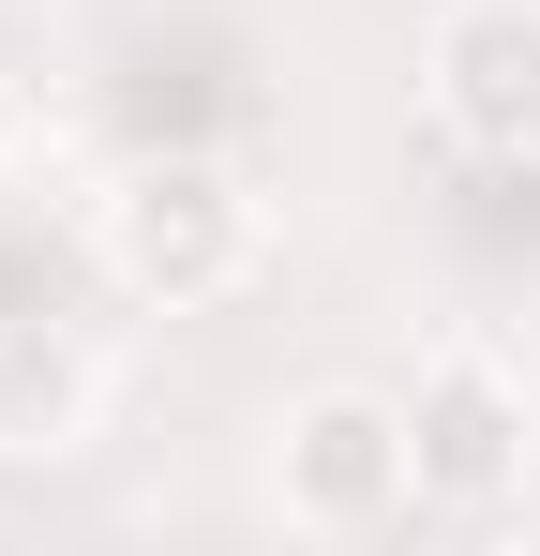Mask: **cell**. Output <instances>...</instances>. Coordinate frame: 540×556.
Segmentation results:
<instances>
[{"label":"cell","mask_w":540,"mask_h":556,"mask_svg":"<svg viewBox=\"0 0 540 556\" xmlns=\"http://www.w3.org/2000/svg\"><path fill=\"white\" fill-rule=\"evenodd\" d=\"M90 256L136 316H210L241 301L270 256V195L226 166V151H136L120 181L90 195Z\"/></svg>","instance_id":"1"},{"label":"cell","mask_w":540,"mask_h":556,"mask_svg":"<svg viewBox=\"0 0 540 556\" xmlns=\"http://www.w3.org/2000/svg\"><path fill=\"white\" fill-rule=\"evenodd\" d=\"M270 511L285 527H316V542H375V527H406L421 511V437H406V391H300L285 421H270Z\"/></svg>","instance_id":"2"},{"label":"cell","mask_w":540,"mask_h":556,"mask_svg":"<svg viewBox=\"0 0 540 556\" xmlns=\"http://www.w3.org/2000/svg\"><path fill=\"white\" fill-rule=\"evenodd\" d=\"M406 437H421V511H511L540 466L526 362H496L480 331H436L421 376H406Z\"/></svg>","instance_id":"3"},{"label":"cell","mask_w":540,"mask_h":556,"mask_svg":"<svg viewBox=\"0 0 540 556\" xmlns=\"http://www.w3.org/2000/svg\"><path fill=\"white\" fill-rule=\"evenodd\" d=\"M421 105L465 166H540V0H450L421 30Z\"/></svg>","instance_id":"4"},{"label":"cell","mask_w":540,"mask_h":556,"mask_svg":"<svg viewBox=\"0 0 540 556\" xmlns=\"http://www.w3.org/2000/svg\"><path fill=\"white\" fill-rule=\"evenodd\" d=\"M105 437V346L61 316H0V466H76Z\"/></svg>","instance_id":"5"},{"label":"cell","mask_w":540,"mask_h":556,"mask_svg":"<svg viewBox=\"0 0 540 556\" xmlns=\"http://www.w3.org/2000/svg\"><path fill=\"white\" fill-rule=\"evenodd\" d=\"M0 151H15V91H0Z\"/></svg>","instance_id":"6"}]
</instances>
